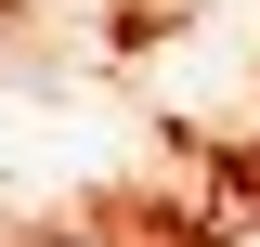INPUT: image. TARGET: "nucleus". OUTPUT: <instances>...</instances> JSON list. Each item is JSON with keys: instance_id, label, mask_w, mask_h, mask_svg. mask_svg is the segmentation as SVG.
<instances>
[{"instance_id": "1", "label": "nucleus", "mask_w": 260, "mask_h": 247, "mask_svg": "<svg viewBox=\"0 0 260 247\" xmlns=\"http://www.w3.org/2000/svg\"><path fill=\"white\" fill-rule=\"evenodd\" d=\"M26 247H91V234H26Z\"/></svg>"}]
</instances>
